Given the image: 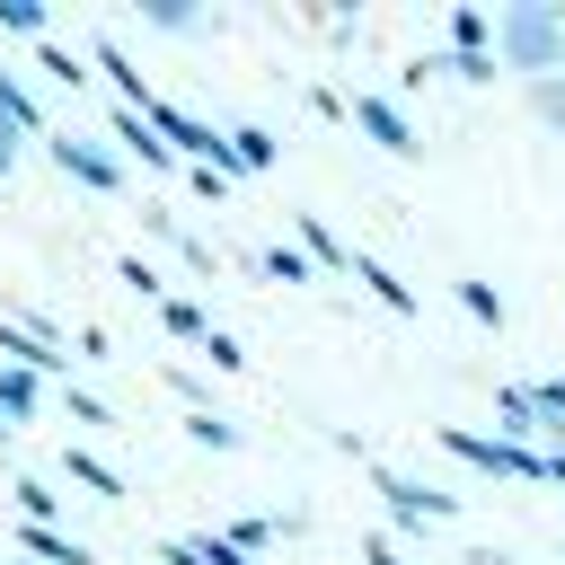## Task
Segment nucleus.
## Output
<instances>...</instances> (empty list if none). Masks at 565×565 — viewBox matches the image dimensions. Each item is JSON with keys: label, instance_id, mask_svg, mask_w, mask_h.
Segmentation results:
<instances>
[{"label": "nucleus", "instance_id": "nucleus-12", "mask_svg": "<svg viewBox=\"0 0 565 565\" xmlns=\"http://www.w3.org/2000/svg\"><path fill=\"white\" fill-rule=\"evenodd\" d=\"M18 565H88V547H79V539H62V530L18 521Z\"/></svg>", "mask_w": 565, "mask_h": 565}, {"label": "nucleus", "instance_id": "nucleus-21", "mask_svg": "<svg viewBox=\"0 0 565 565\" xmlns=\"http://www.w3.org/2000/svg\"><path fill=\"white\" fill-rule=\"evenodd\" d=\"M141 18H150L159 35H194V26H203V9H194V0H141Z\"/></svg>", "mask_w": 565, "mask_h": 565}, {"label": "nucleus", "instance_id": "nucleus-35", "mask_svg": "<svg viewBox=\"0 0 565 565\" xmlns=\"http://www.w3.org/2000/svg\"><path fill=\"white\" fill-rule=\"evenodd\" d=\"M468 565H521V556H503V547H468Z\"/></svg>", "mask_w": 565, "mask_h": 565}, {"label": "nucleus", "instance_id": "nucleus-15", "mask_svg": "<svg viewBox=\"0 0 565 565\" xmlns=\"http://www.w3.org/2000/svg\"><path fill=\"white\" fill-rule=\"evenodd\" d=\"M159 327H168L177 344H194V353H203V335H212V309H203V300H185V291H168V300H159Z\"/></svg>", "mask_w": 565, "mask_h": 565}, {"label": "nucleus", "instance_id": "nucleus-16", "mask_svg": "<svg viewBox=\"0 0 565 565\" xmlns=\"http://www.w3.org/2000/svg\"><path fill=\"white\" fill-rule=\"evenodd\" d=\"M441 35H450V53H494V18L486 9H441Z\"/></svg>", "mask_w": 565, "mask_h": 565}, {"label": "nucleus", "instance_id": "nucleus-23", "mask_svg": "<svg viewBox=\"0 0 565 565\" xmlns=\"http://www.w3.org/2000/svg\"><path fill=\"white\" fill-rule=\"evenodd\" d=\"M115 282H132V291H141V300H150V309H159V300H168V282H159V265H150V256H132V247H124V256H115Z\"/></svg>", "mask_w": 565, "mask_h": 565}, {"label": "nucleus", "instance_id": "nucleus-14", "mask_svg": "<svg viewBox=\"0 0 565 565\" xmlns=\"http://www.w3.org/2000/svg\"><path fill=\"white\" fill-rule=\"evenodd\" d=\"M35 71H44L53 88H97V71H88V53H71V44H53V35L35 44Z\"/></svg>", "mask_w": 565, "mask_h": 565}, {"label": "nucleus", "instance_id": "nucleus-29", "mask_svg": "<svg viewBox=\"0 0 565 565\" xmlns=\"http://www.w3.org/2000/svg\"><path fill=\"white\" fill-rule=\"evenodd\" d=\"M185 441H203V450H238V424H230V415H185Z\"/></svg>", "mask_w": 565, "mask_h": 565}, {"label": "nucleus", "instance_id": "nucleus-5", "mask_svg": "<svg viewBox=\"0 0 565 565\" xmlns=\"http://www.w3.org/2000/svg\"><path fill=\"white\" fill-rule=\"evenodd\" d=\"M106 141H124V159H132V168H150V177H168V168H177V150L159 141V124H150V115H132V106H106Z\"/></svg>", "mask_w": 565, "mask_h": 565}, {"label": "nucleus", "instance_id": "nucleus-6", "mask_svg": "<svg viewBox=\"0 0 565 565\" xmlns=\"http://www.w3.org/2000/svg\"><path fill=\"white\" fill-rule=\"evenodd\" d=\"M291 247H300L309 265H327V274H353V247H344V238H335L318 212H291Z\"/></svg>", "mask_w": 565, "mask_h": 565}, {"label": "nucleus", "instance_id": "nucleus-8", "mask_svg": "<svg viewBox=\"0 0 565 565\" xmlns=\"http://www.w3.org/2000/svg\"><path fill=\"white\" fill-rule=\"evenodd\" d=\"M353 282H362V291H371V300H380L388 318H415V309H424V300H415V291H406V282H397V274H388L380 256H362V247H353Z\"/></svg>", "mask_w": 565, "mask_h": 565}, {"label": "nucleus", "instance_id": "nucleus-37", "mask_svg": "<svg viewBox=\"0 0 565 565\" xmlns=\"http://www.w3.org/2000/svg\"><path fill=\"white\" fill-rule=\"evenodd\" d=\"M556 556H565V539H556Z\"/></svg>", "mask_w": 565, "mask_h": 565}, {"label": "nucleus", "instance_id": "nucleus-32", "mask_svg": "<svg viewBox=\"0 0 565 565\" xmlns=\"http://www.w3.org/2000/svg\"><path fill=\"white\" fill-rule=\"evenodd\" d=\"M362 565H415V556H406L388 530H371V539H362Z\"/></svg>", "mask_w": 565, "mask_h": 565}, {"label": "nucleus", "instance_id": "nucleus-13", "mask_svg": "<svg viewBox=\"0 0 565 565\" xmlns=\"http://www.w3.org/2000/svg\"><path fill=\"white\" fill-rule=\"evenodd\" d=\"M9 503H18V521H35V530H53V512H62L53 477H35V468H18V477H9Z\"/></svg>", "mask_w": 565, "mask_h": 565}, {"label": "nucleus", "instance_id": "nucleus-7", "mask_svg": "<svg viewBox=\"0 0 565 565\" xmlns=\"http://www.w3.org/2000/svg\"><path fill=\"white\" fill-rule=\"evenodd\" d=\"M0 124H9V132H26L35 150L53 141V124H44V97H35V88H18V79H9V62H0Z\"/></svg>", "mask_w": 565, "mask_h": 565}, {"label": "nucleus", "instance_id": "nucleus-17", "mask_svg": "<svg viewBox=\"0 0 565 565\" xmlns=\"http://www.w3.org/2000/svg\"><path fill=\"white\" fill-rule=\"evenodd\" d=\"M247 265H256L265 282H318V265H309L300 247H247Z\"/></svg>", "mask_w": 565, "mask_h": 565}, {"label": "nucleus", "instance_id": "nucleus-20", "mask_svg": "<svg viewBox=\"0 0 565 565\" xmlns=\"http://www.w3.org/2000/svg\"><path fill=\"white\" fill-rule=\"evenodd\" d=\"M0 35H26V44H44V35H53V9H44V0H0Z\"/></svg>", "mask_w": 565, "mask_h": 565}, {"label": "nucleus", "instance_id": "nucleus-22", "mask_svg": "<svg viewBox=\"0 0 565 565\" xmlns=\"http://www.w3.org/2000/svg\"><path fill=\"white\" fill-rule=\"evenodd\" d=\"M230 141H238V150H247V177H265V168H274V159H282V141H274V132H265V124H230Z\"/></svg>", "mask_w": 565, "mask_h": 565}, {"label": "nucleus", "instance_id": "nucleus-28", "mask_svg": "<svg viewBox=\"0 0 565 565\" xmlns=\"http://www.w3.org/2000/svg\"><path fill=\"white\" fill-rule=\"evenodd\" d=\"M459 309H468L477 327H503V291H494V282H477V274L459 282Z\"/></svg>", "mask_w": 565, "mask_h": 565}, {"label": "nucleus", "instance_id": "nucleus-31", "mask_svg": "<svg viewBox=\"0 0 565 565\" xmlns=\"http://www.w3.org/2000/svg\"><path fill=\"white\" fill-rule=\"evenodd\" d=\"M530 115L565 132V79H530Z\"/></svg>", "mask_w": 565, "mask_h": 565}, {"label": "nucleus", "instance_id": "nucleus-4", "mask_svg": "<svg viewBox=\"0 0 565 565\" xmlns=\"http://www.w3.org/2000/svg\"><path fill=\"white\" fill-rule=\"evenodd\" d=\"M353 132H362V141H380L388 159H424L415 124H406V115H397V106H388L380 88H353Z\"/></svg>", "mask_w": 565, "mask_h": 565}, {"label": "nucleus", "instance_id": "nucleus-18", "mask_svg": "<svg viewBox=\"0 0 565 565\" xmlns=\"http://www.w3.org/2000/svg\"><path fill=\"white\" fill-rule=\"evenodd\" d=\"M159 388H168L185 415H212V380H203L194 362H168V371H159Z\"/></svg>", "mask_w": 565, "mask_h": 565}, {"label": "nucleus", "instance_id": "nucleus-26", "mask_svg": "<svg viewBox=\"0 0 565 565\" xmlns=\"http://www.w3.org/2000/svg\"><path fill=\"white\" fill-rule=\"evenodd\" d=\"M450 79L459 88H494L503 79V53H450Z\"/></svg>", "mask_w": 565, "mask_h": 565}, {"label": "nucleus", "instance_id": "nucleus-30", "mask_svg": "<svg viewBox=\"0 0 565 565\" xmlns=\"http://www.w3.org/2000/svg\"><path fill=\"white\" fill-rule=\"evenodd\" d=\"M521 397H530V415L565 424V380H521Z\"/></svg>", "mask_w": 565, "mask_h": 565}, {"label": "nucleus", "instance_id": "nucleus-25", "mask_svg": "<svg viewBox=\"0 0 565 565\" xmlns=\"http://www.w3.org/2000/svg\"><path fill=\"white\" fill-rule=\"evenodd\" d=\"M274 539H282V521H265V512H238V521H230V547H238V556H265Z\"/></svg>", "mask_w": 565, "mask_h": 565}, {"label": "nucleus", "instance_id": "nucleus-24", "mask_svg": "<svg viewBox=\"0 0 565 565\" xmlns=\"http://www.w3.org/2000/svg\"><path fill=\"white\" fill-rule=\"evenodd\" d=\"M203 371H221V380H238V371H247V344H238L230 327H212V335H203Z\"/></svg>", "mask_w": 565, "mask_h": 565}, {"label": "nucleus", "instance_id": "nucleus-10", "mask_svg": "<svg viewBox=\"0 0 565 565\" xmlns=\"http://www.w3.org/2000/svg\"><path fill=\"white\" fill-rule=\"evenodd\" d=\"M44 397H53V380H35V371L0 362V415H9V424H35V415H44Z\"/></svg>", "mask_w": 565, "mask_h": 565}, {"label": "nucleus", "instance_id": "nucleus-34", "mask_svg": "<svg viewBox=\"0 0 565 565\" xmlns=\"http://www.w3.org/2000/svg\"><path fill=\"white\" fill-rule=\"evenodd\" d=\"M18 150H26V132H9V124H0V177L18 168Z\"/></svg>", "mask_w": 565, "mask_h": 565}, {"label": "nucleus", "instance_id": "nucleus-11", "mask_svg": "<svg viewBox=\"0 0 565 565\" xmlns=\"http://www.w3.org/2000/svg\"><path fill=\"white\" fill-rule=\"evenodd\" d=\"M159 565H256L230 547V530H203V539H159Z\"/></svg>", "mask_w": 565, "mask_h": 565}, {"label": "nucleus", "instance_id": "nucleus-9", "mask_svg": "<svg viewBox=\"0 0 565 565\" xmlns=\"http://www.w3.org/2000/svg\"><path fill=\"white\" fill-rule=\"evenodd\" d=\"M62 477H71V486H88V494H106V503H124V494H132V486H124V468H115V459H97V450H79V441L62 450Z\"/></svg>", "mask_w": 565, "mask_h": 565}, {"label": "nucleus", "instance_id": "nucleus-33", "mask_svg": "<svg viewBox=\"0 0 565 565\" xmlns=\"http://www.w3.org/2000/svg\"><path fill=\"white\" fill-rule=\"evenodd\" d=\"M106 353H115L106 327H79V335H71V362H106Z\"/></svg>", "mask_w": 565, "mask_h": 565}, {"label": "nucleus", "instance_id": "nucleus-1", "mask_svg": "<svg viewBox=\"0 0 565 565\" xmlns=\"http://www.w3.org/2000/svg\"><path fill=\"white\" fill-rule=\"evenodd\" d=\"M494 53H503V71H521V88L530 79H565V9L556 0L494 9Z\"/></svg>", "mask_w": 565, "mask_h": 565}, {"label": "nucleus", "instance_id": "nucleus-27", "mask_svg": "<svg viewBox=\"0 0 565 565\" xmlns=\"http://www.w3.org/2000/svg\"><path fill=\"white\" fill-rule=\"evenodd\" d=\"M309 115H318V124H353V88H335V79H309Z\"/></svg>", "mask_w": 565, "mask_h": 565}, {"label": "nucleus", "instance_id": "nucleus-36", "mask_svg": "<svg viewBox=\"0 0 565 565\" xmlns=\"http://www.w3.org/2000/svg\"><path fill=\"white\" fill-rule=\"evenodd\" d=\"M9 433H18V424H9V415H0V450H9Z\"/></svg>", "mask_w": 565, "mask_h": 565}, {"label": "nucleus", "instance_id": "nucleus-2", "mask_svg": "<svg viewBox=\"0 0 565 565\" xmlns=\"http://www.w3.org/2000/svg\"><path fill=\"white\" fill-rule=\"evenodd\" d=\"M371 494L388 503V530H459V494H441V486H424L388 459H371Z\"/></svg>", "mask_w": 565, "mask_h": 565}, {"label": "nucleus", "instance_id": "nucleus-3", "mask_svg": "<svg viewBox=\"0 0 565 565\" xmlns=\"http://www.w3.org/2000/svg\"><path fill=\"white\" fill-rule=\"evenodd\" d=\"M44 159H53L71 185H88L97 203H115V194H124V150H97V141H79V132H53V141H44Z\"/></svg>", "mask_w": 565, "mask_h": 565}, {"label": "nucleus", "instance_id": "nucleus-19", "mask_svg": "<svg viewBox=\"0 0 565 565\" xmlns=\"http://www.w3.org/2000/svg\"><path fill=\"white\" fill-rule=\"evenodd\" d=\"M53 406H62L71 424H88V433H106V424H115V406H106V397H88L79 380H62V388H53Z\"/></svg>", "mask_w": 565, "mask_h": 565}]
</instances>
